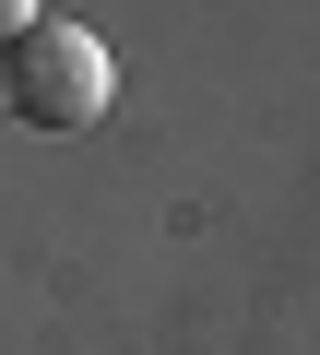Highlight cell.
<instances>
[{"mask_svg": "<svg viewBox=\"0 0 320 355\" xmlns=\"http://www.w3.org/2000/svg\"><path fill=\"white\" fill-rule=\"evenodd\" d=\"M36 24H48V12H36V0H0V60H12V48H24Z\"/></svg>", "mask_w": 320, "mask_h": 355, "instance_id": "obj_2", "label": "cell"}, {"mask_svg": "<svg viewBox=\"0 0 320 355\" xmlns=\"http://www.w3.org/2000/svg\"><path fill=\"white\" fill-rule=\"evenodd\" d=\"M107 95H119L107 36H95V24H60V12L0 60V119H24V130H95Z\"/></svg>", "mask_w": 320, "mask_h": 355, "instance_id": "obj_1", "label": "cell"}]
</instances>
